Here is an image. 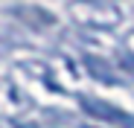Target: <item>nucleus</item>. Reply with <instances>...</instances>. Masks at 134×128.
Listing matches in <instances>:
<instances>
[{
  "label": "nucleus",
  "mask_w": 134,
  "mask_h": 128,
  "mask_svg": "<svg viewBox=\"0 0 134 128\" xmlns=\"http://www.w3.org/2000/svg\"><path fill=\"white\" fill-rule=\"evenodd\" d=\"M67 15L85 32H111L122 24V9L114 0H70Z\"/></svg>",
  "instance_id": "1"
},
{
  "label": "nucleus",
  "mask_w": 134,
  "mask_h": 128,
  "mask_svg": "<svg viewBox=\"0 0 134 128\" xmlns=\"http://www.w3.org/2000/svg\"><path fill=\"white\" fill-rule=\"evenodd\" d=\"M79 105H82V111L87 117H96L108 125H114V128H134V117L122 108H117V105H111L105 99H96V96H87V93H79Z\"/></svg>",
  "instance_id": "2"
},
{
  "label": "nucleus",
  "mask_w": 134,
  "mask_h": 128,
  "mask_svg": "<svg viewBox=\"0 0 134 128\" xmlns=\"http://www.w3.org/2000/svg\"><path fill=\"white\" fill-rule=\"evenodd\" d=\"M12 15L20 20V26H29V29H38V32H47L55 26V15L47 12V9H38V6H15Z\"/></svg>",
  "instance_id": "3"
},
{
  "label": "nucleus",
  "mask_w": 134,
  "mask_h": 128,
  "mask_svg": "<svg viewBox=\"0 0 134 128\" xmlns=\"http://www.w3.org/2000/svg\"><path fill=\"white\" fill-rule=\"evenodd\" d=\"M85 67H87V73H91L96 82H105V84H120L122 82V76L111 67L105 58H99V55H85Z\"/></svg>",
  "instance_id": "4"
},
{
  "label": "nucleus",
  "mask_w": 134,
  "mask_h": 128,
  "mask_svg": "<svg viewBox=\"0 0 134 128\" xmlns=\"http://www.w3.org/2000/svg\"><path fill=\"white\" fill-rule=\"evenodd\" d=\"M20 41H24V32L15 24H0V55L6 50H12V47H18Z\"/></svg>",
  "instance_id": "5"
},
{
  "label": "nucleus",
  "mask_w": 134,
  "mask_h": 128,
  "mask_svg": "<svg viewBox=\"0 0 134 128\" xmlns=\"http://www.w3.org/2000/svg\"><path fill=\"white\" fill-rule=\"evenodd\" d=\"M87 128H91V125H87Z\"/></svg>",
  "instance_id": "6"
}]
</instances>
